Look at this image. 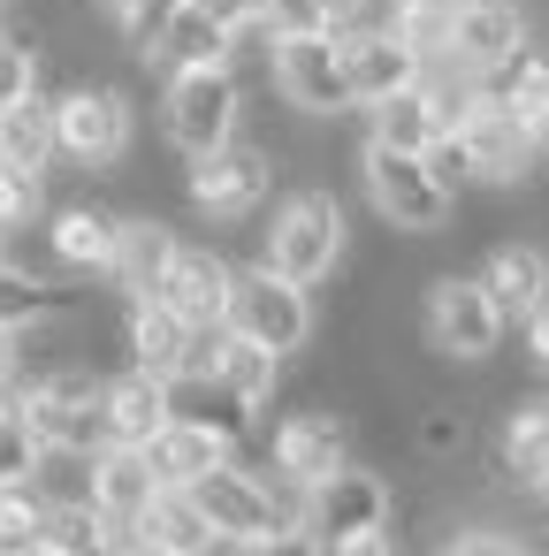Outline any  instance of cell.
Listing matches in <instances>:
<instances>
[{
  "label": "cell",
  "instance_id": "cell-5",
  "mask_svg": "<svg viewBox=\"0 0 549 556\" xmlns=\"http://www.w3.org/2000/svg\"><path fill=\"white\" fill-rule=\"evenodd\" d=\"M245 115H252V100H245V77H237V62H214V70H176V77H161V138H169V153H176V161L229 146V138L245 130Z\"/></svg>",
  "mask_w": 549,
  "mask_h": 556
},
{
  "label": "cell",
  "instance_id": "cell-34",
  "mask_svg": "<svg viewBox=\"0 0 549 556\" xmlns=\"http://www.w3.org/2000/svg\"><path fill=\"white\" fill-rule=\"evenodd\" d=\"M32 92H47V54L0 16V108H16V100H32Z\"/></svg>",
  "mask_w": 549,
  "mask_h": 556
},
{
  "label": "cell",
  "instance_id": "cell-32",
  "mask_svg": "<svg viewBox=\"0 0 549 556\" xmlns=\"http://www.w3.org/2000/svg\"><path fill=\"white\" fill-rule=\"evenodd\" d=\"M389 39H404L427 70L450 47V0H389Z\"/></svg>",
  "mask_w": 549,
  "mask_h": 556
},
{
  "label": "cell",
  "instance_id": "cell-22",
  "mask_svg": "<svg viewBox=\"0 0 549 556\" xmlns=\"http://www.w3.org/2000/svg\"><path fill=\"white\" fill-rule=\"evenodd\" d=\"M283 374H290V358L283 351H267V343H252V336H222V366H214V381L207 389H222L245 419H260L275 396H283Z\"/></svg>",
  "mask_w": 549,
  "mask_h": 556
},
{
  "label": "cell",
  "instance_id": "cell-28",
  "mask_svg": "<svg viewBox=\"0 0 549 556\" xmlns=\"http://www.w3.org/2000/svg\"><path fill=\"white\" fill-rule=\"evenodd\" d=\"M359 115H366V146L435 153V138H442V115H435L427 85H404V92H389V100H374V108H359Z\"/></svg>",
  "mask_w": 549,
  "mask_h": 556
},
{
  "label": "cell",
  "instance_id": "cell-26",
  "mask_svg": "<svg viewBox=\"0 0 549 556\" xmlns=\"http://www.w3.org/2000/svg\"><path fill=\"white\" fill-rule=\"evenodd\" d=\"M85 298L77 290H62L47 267H24V260H9V267H0V328H54L62 313H77Z\"/></svg>",
  "mask_w": 549,
  "mask_h": 556
},
{
  "label": "cell",
  "instance_id": "cell-17",
  "mask_svg": "<svg viewBox=\"0 0 549 556\" xmlns=\"http://www.w3.org/2000/svg\"><path fill=\"white\" fill-rule=\"evenodd\" d=\"M169 480L153 472V457L146 450H130V442H108V450H92V465H85V495L108 510V526L130 541L138 533V518H146V503L161 495Z\"/></svg>",
  "mask_w": 549,
  "mask_h": 556
},
{
  "label": "cell",
  "instance_id": "cell-16",
  "mask_svg": "<svg viewBox=\"0 0 549 556\" xmlns=\"http://www.w3.org/2000/svg\"><path fill=\"white\" fill-rule=\"evenodd\" d=\"M229 282H237V260L229 252H214V244H176V260H169V275H161V305L169 313H184L191 328H222L229 320Z\"/></svg>",
  "mask_w": 549,
  "mask_h": 556
},
{
  "label": "cell",
  "instance_id": "cell-25",
  "mask_svg": "<svg viewBox=\"0 0 549 556\" xmlns=\"http://www.w3.org/2000/svg\"><path fill=\"white\" fill-rule=\"evenodd\" d=\"M176 229H169V214H123V252H115V290L123 298H153L161 290V275H169V260H176Z\"/></svg>",
  "mask_w": 549,
  "mask_h": 556
},
{
  "label": "cell",
  "instance_id": "cell-30",
  "mask_svg": "<svg viewBox=\"0 0 549 556\" xmlns=\"http://www.w3.org/2000/svg\"><path fill=\"white\" fill-rule=\"evenodd\" d=\"M138 533H146V541H161V548H176V556H207V548L222 541V533H214V518L199 510V495H191V488H161V495L146 503Z\"/></svg>",
  "mask_w": 549,
  "mask_h": 556
},
{
  "label": "cell",
  "instance_id": "cell-1",
  "mask_svg": "<svg viewBox=\"0 0 549 556\" xmlns=\"http://www.w3.org/2000/svg\"><path fill=\"white\" fill-rule=\"evenodd\" d=\"M427 161L442 168L450 191H526L549 153H541V130H534V123H519V115L496 108V100H473L465 123L442 130Z\"/></svg>",
  "mask_w": 549,
  "mask_h": 556
},
{
  "label": "cell",
  "instance_id": "cell-18",
  "mask_svg": "<svg viewBox=\"0 0 549 556\" xmlns=\"http://www.w3.org/2000/svg\"><path fill=\"white\" fill-rule=\"evenodd\" d=\"M473 282L496 298V313L519 328L541 298H549V244H534V237H511V244H488L481 252V267H473Z\"/></svg>",
  "mask_w": 549,
  "mask_h": 556
},
{
  "label": "cell",
  "instance_id": "cell-31",
  "mask_svg": "<svg viewBox=\"0 0 549 556\" xmlns=\"http://www.w3.org/2000/svg\"><path fill=\"white\" fill-rule=\"evenodd\" d=\"M108 510L77 488V495H47V526H39V556H62V548H85V541H108ZM123 541V533H115Z\"/></svg>",
  "mask_w": 549,
  "mask_h": 556
},
{
  "label": "cell",
  "instance_id": "cell-43",
  "mask_svg": "<svg viewBox=\"0 0 549 556\" xmlns=\"http://www.w3.org/2000/svg\"><path fill=\"white\" fill-rule=\"evenodd\" d=\"M62 556H123V541L108 533V541H85V548H62Z\"/></svg>",
  "mask_w": 549,
  "mask_h": 556
},
{
  "label": "cell",
  "instance_id": "cell-3",
  "mask_svg": "<svg viewBox=\"0 0 549 556\" xmlns=\"http://www.w3.org/2000/svg\"><path fill=\"white\" fill-rule=\"evenodd\" d=\"M191 495H199V510L214 518V533H222V541H245V548L267 541V533H283V526H305V488L283 480L275 465L229 457V465L199 472Z\"/></svg>",
  "mask_w": 549,
  "mask_h": 556
},
{
  "label": "cell",
  "instance_id": "cell-4",
  "mask_svg": "<svg viewBox=\"0 0 549 556\" xmlns=\"http://www.w3.org/2000/svg\"><path fill=\"white\" fill-rule=\"evenodd\" d=\"M359 184L374 199V214L397 229V237H450L458 222V191L442 184V168L427 153H397V146H366L359 138Z\"/></svg>",
  "mask_w": 549,
  "mask_h": 556
},
{
  "label": "cell",
  "instance_id": "cell-35",
  "mask_svg": "<svg viewBox=\"0 0 549 556\" xmlns=\"http://www.w3.org/2000/svg\"><path fill=\"white\" fill-rule=\"evenodd\" d=\"M39 457H47V442L32 434L24 404H16V412H0V488H24V480H39Z\"/></svg>",
  "mask_w": 549,
  "mask_h": 556
},
{
  "label": "cell",
  "instance_id": "cell-12",
  "mask_svg": "<svg viewBox=\"0 0 549 556\" xmlns=\"http://www.w3.org/2000/svg\"><path fill=\"white\" fill-rule=\"evenodd\" d=\"M359 457V442H351V419L336 412V404H298V412H283L275 427H267V465L283 472V480H298V488H313V480H328L336 465H351Z\"/></svg>",
  "mask_w": 549,
  "mask_h": 556
},
{
  "label": "cell",
  "instance_id": "cell-9",
  "mask_svg": "<svg viewBox=\"0 0 549 556\" xmlns=\"http://www.w3.org/2000/svg\"><path fill=\"white\" fill-rule=\"evenodd\" d=\"M275 168H283V161H275L252 130H237L229 146L184 161V199H191V214H207V222H245V214L267 206Z\"/></svg>",
  "mask_w": 549,
  "mask_h": 556
},
{
  "label": "cell",
  "instance_id": "cell-23",
  "mask_svg": "<svg viewBox=\"0 0 549 556\" xmlns=\"http://www.w3.org/2000/svg\"><path fill=\"white\" fill-rule=\"evenodd\" d=\"M496 472H503V488H526V495L549 480V381L503 412V434H496Z\"/></svg>",
  "mask_w": 549,
  "mask_h": 556
},
{
  "label": "cell",
  "instance_id": "cell-7",
  "mask_svg": "<svg viewBox=\"0 0 549 556\" xmlns=\"http://www.w3.org/2000/svg\"><path fill=\"white\" fill-rule=\"evenodd\" d=\"M503 313L496 298L473 282V275H427L420 282V343L442 358V366H488L503 351Z\"/></svg>",
  "mask_w": 549,
  "mask_h": 556
},
{
  "label": "cell",
  "instance_id": "cell-14",
  "mask_svg": "<svg viewBox=\"0 0 549 556\" xmlns=\"http://www.w3.org/2000/svg\"><path fill=\"white\" fill-rule=\"evenodd\" d=\"M47 267L54 275H115V252H123V206H100V199H70L47 214Z\"/></svg>",
  "mask_w": 549,
  "mask_h": 556
},
{
  "label": "cell",
  "instance_id": "cell-38",
  "mask_svg": "<svg viewBox=\"0 0 549 556\" xmlns=\"http://www.w3.org/2000/svg\"><path fill=\"white\" fill-rule=\"evenodd\" d=\"M442 556H534L511 526H496V518H465L458 533H450V548Z\"/></svg>",
  "mask_w": 549,
  "mask_h": 556
},
{
  "label": "cell",
  "instance_id": "cell-13",
  "mask_svg": "<svg viewBox=\"0 0 549 556\" xmlns=\"http://www.w3.org/2000/svg\"><path fill=\"white\" fill-rule=\"evenodd\" d=\"M526 39H534L526 0H450V47H442V62H458L465 77H488Z\"/></svg>",
  "mask_w": 549,
  "mask_h": 556
},
{
  "label": "cell",
  "instance_id": "cell-42",
  "mask_svg": "<svg viewBox=\"0 0 549 556\" xmlns=\"http://www.w3.org/2000/svg\"><path fill=\"white\" fill-rule=\"evenodd\" d=\"M16 389H24V336L0 328V396H16Z\"/></svg>",
  "mask_w": 549,
  "mask_h": 556
},
{
  "label": "cell",
  "instance_id": "cell-24",
  "mask_svg": "<svg viewBox=\"0 0 549 556\" xmlns=\"http://www.w3.org/2000/svg\"><path fill=\"white\" fill-rule=\"evenodd\" d=\"M344 77H351V100L374 108V100L420 85V54L404 39H389V31H366V39H344Z\"/></svg>",
  "mask_w": 549,
  "mask_h": 556
},
{
  "label": "cell",
  "instance_id": "cell-10",
  "mask_svg": "<svg viewBox=\"0 0 549 556\" xmlns=\"http://www.w3.org/2000/svg\"><path fill=\"white\" fill-rule=\"evenodd\" d=\"M267 92H275L283 108H298V115H321V123L351 115L359 100H351V77H344V39H336V31L275 39V47H267Z\"/></svg>",
  "mask_w": 549,
  "mask_h": 556
},
{
  "label": "cell",
  "instance_id": "cell-29",
  "mask_svg": "<svg viewBox=\"0 0 549 556\" xmlns=\"http://www.w3.org/2000/svg\"><path fill=\"white\" fill-rule=\"evenodd\" d=\"M481 100L511 108L519 123H541V108H549V47H541V39H526L511 62H496V70L481 77Z\"/></svg>",
  "mask_w": 549,
  "mask_h": 556
},
{
  "label": "cell",
  "instance_id": "cell-6",
  "mask_svg": "<svg viewBox=\"0 0 549 556\" xmlns=\"http://www.w3.org/2000/svg\"><path fill=\"white\" fill-rule=\"evenodd\" d=\"M54 130H62V161H77L85 176H115L138 153V100L108 77H77L54 92Z\"/></svg>",
  "mask_w": 549,
  "mask_h": 556
},
{
  "label": "cell",
  "instance_id": "cell-46",
  "mask_svg": "<svg viewBox=\"0 0 549 556\" xmlns=\"http://www.w3.org/2000/svg\"><path fill=\"white\" fill-rule=\"evenodd\" d=\"M534 503H541V526H549V480H541V488H534Z\"/></svg>",
  "mask_w": 549,
  "mask_h": 556
},
{
  "label": "cell",
  "instance_id": "cell-8",
  "mask_svg": "<svg viewBox=\"0 0 549 556\" xmlns=\"http://www.w3.org/2000/svg\"><path fill=\"white\" fill-rule=\"evenodd\" d=\"M222 328H237V336H252V343H267V351L298 358V351L321 336V305H313V290H305V282H290V275H275V267L245 260V267H237V282H229V320H222Z\"/></svg>",
  "mask_w": 549,
  "mask_h": 556
},
{
  "label": "cell",
  "instance_id": "cell-37",
  "mask_svg": "<svg viewBox=\"0 0 549 556\" xmlns=\"http://www.w3.org/2000/svg\"><path fill=\"white\" fill-rule=\"evenodd\" d=\"M313 31H328V0H267L260 9V39L275 47V39H313Z\"/></svg>",
  "mask_w": 549,
  "mask_h": 556
},
{
  "label": "cell",
  "instance_id": "cell-47",
  "mask_svg": "<svg viewBox=\"0 0 549 556\" xmlns=\"http://www.w3.org/2000/svg\"><path fill=\"white\" fill-rule=\"evenodd\" d=\"M534 130H541V153H549V108H541V123H534Z\"/></svg>",
  "mask_w": 549,
  "mask_h": 556
},
{
  "label": "cell",
  "instance_id": "cell-48",
  "mask_svg": "<svg viewBox=\"0 0 549 556\" xmlns=\"http://www.w3.org/2000/svg\"><path fill=\"white\" fill-rule=\"evenodd\" d=\"M9 9H16V0H0V16H9Z\"/></svg>",
  "mask_w": 549,
  "mask_h": 556
},
{
  "label": "cell",
  "instance_id": "cell-41",
  "mask_svg": "<svg viewBox=\"0 0 549 556\" xmlns=\"http://www.w3.org/2000/svg\"><path fill=\"white\" fill-rule=\"evenodd\" d=\"M199 9H207L214 24H229V31L245 39V31H260V9H267V0H199Z\"/></svg>",
  "mask_w": 549,
  "mask_h": 556
},
{
  "label": "cell",
  "instance_id": "cell-45",
  "mask_svg": "<svg viewBox=\"0 0 549 556\" xmlns=\"http://www.w3.org/2000/svg\"><path fill=\"white\" fill-rule=\"evenodd\" d=\"M9 260H16V237H9V229H0V267H9Z\"/></svg>",
  "mask_w": 549,
  "mask_h": 556
},
{
  "label": "cell",
  "instance_id": "cell-20",
  "mask_svg": "<svg viewBox=\"0 0 549 556\" xmlns=\"http://www.w3.org/2000/svg\"><path fill=\"white\" fill-rule=\"evenodd\" d=\"M191 320L184 313H169L161 298H123V351H130V366H146V374H161V381H184V358H191Z\"/></svg>",
  "mask_w": 549,
  "mask_h": 556
},
{
  "label": "cell",
  "instance_id": "cell-33",
  "mask_svg": "<svg viewBox=\"0 0 549 556\" xmlns=\"http://www.w3.org/2000/svg\"><path fill=\"white\" fill-rule=\"evenodd\" d=\"M39 526H47V488H0V556H39Z\"/></svg>",
  "mask_w": 549,
  "mask_h": 556
},
{
  "label": "cell",
  "instance_id": "cell-27",
  "mask_svg": "<svg viewBox=\"0 0 549 556\" xmlns=\"http://www.w3.org/2000/svg\"><path fill=\"white\" fill-rule=\"evenodd\" d=\"M0 161H9V168H32V176H54V161H62L54 92H32V100H16V108H0Z\"/></svg>",
  "mask_w": 549,
  "mask_h": 556
},
{
  "label": "cell",
  "instance_id": "cell-15",
  "mask_svg": "<svg viewBox=\"0 0 549 556\" xmlns=\"http://www.w3.org/2000/svg\"><path fill=\"white\" fill-rule=\"evenodd\" d=\"M237 442H245V434H237L229 419H214V412H184V404H176V412H169V427L146 442V457H153V472H161L169 488H191L199 472L229 465V457H237Z\"/></svg>",
  "mask_w": 549,
  "mask_h": 556
},
{
  "label": "cell",
  "instance_id": "cell-2",
  "mask_svg": "<svg viewBox=\"0 0 549 556\" xmlns=\"http://www.w3.org/2000/svg\"><path fill=\"white\" fill-rule=\"evenodd\" d=\"M344 252H351V214H344V199H336L328 184H298L290 199L267 206L260 267H275V275L305 282V290H321V282L344 267Z\"/></svg>",
  "mask_w": 549,
  "mask_h": 556
},
{
  "label": "cell",
  "instance_id": "cell-39",
  "mask_svg": "<svg viewBox=\"0 0 549 556\" xmlns=\"http://www.w3.org/2000/svg\"><path fill=\"white\" fill-rule=\"evenodd\" d=\"M519 358H526V374H534V381H549V298L519 320Z\"/></svg>",
  "mask_w": 549,
  "mask_h": 556
},
{
  "label": "cell",
  "instance_id": "cell-44",
  "mask_svg": "<svg viewBox=\"0 0 549 556\" xmlns=\"http://www.w3.org/2000/svg\"><path fill=\"white\" fill-rule=\"evenodd\" d=\"M123 556H176V548H161V541H146V533H130V541H123Z\"/></svg>",
  "mask_w": 549,
  "mask_h": 556
},
{
  "label": "cell",
  "instance_id": "cell-19",
  "mask_svg": "<svg viewBox=\"0 0 549 556\" xmlns=\"http://www.w3.org/2000/svg\"><path fill=\"white\" fill-rule=\"evenodd\" d=\"M237 47H245V39H237L229 24H214V16L199 9V0H184V9L161 24V39H153L138 62H146L153 77H176V70H214V62H237Z\"/></svg>",
  "mask_w": 549,
  "mask_h": 556
},
{
  "label": "cell",
  "instance_id": "cell-21",
  "mask_svg": "<svg viewBox=\"0 0 549 556\" xmlns=\"http://www.w3.org/2000/svg\"><path fill=\"white\" fill-rule=\"evenodd\" d=\"M100 412H108V442L146 450V442L169 427V412H176V381H161V374H146V366H123V374H108Z\"/></svg>",
  "mask_w": 549,
  "mask_h": 556
},
{
  "label": "cell",
  "instance_id": "cell-36",
  "mask_svg": "<svg viewBox=\"0 0 549 556\" xmlns=\"http://www.w3.org/2000/svg\"><path fill=\"white\" fill-rule=\"evenodd\" d=\"M32 222H47V176H32V168H9V161H0V229L24 237Z\"/></svg>",
  "mask_w": 549,
  "mask_h": 556
},
{
  "label": "cell",
  "instance_id": "cell-11",
  "mask_svg": "<svg viewBox=\"0 0 549 556\" xmlns=\"http://www.w3.org/2000/svg\"><path fill=\"white\" fill-rule=\"evenodd\" d=\"M397 518V488H389V472L382 465H336L328 480H313L305 488V526L336 548V541H351V533H382Z\"/></svg>",
  "mask_w": 549,
  "mask_h": 556
},
{
  "label": "cell",
  "instance_id": "cell-40",
  "mask_svg": "<svg viewBox=\"0 0 549 556\" xmlns=\"http://www.w3.org/2000/svg\"><path fill=\"white\" fill-rule=\"evenodd\" d=\"M245 556H328V541H321L313 526H283V533H267V541H252Z\"/></svg>",
  "mask_w": 549,
  "mask_h": 556
}]
</instances>
